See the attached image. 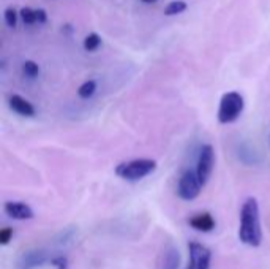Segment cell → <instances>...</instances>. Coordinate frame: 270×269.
Wrapping results in <instances>:
<instances>
[{
    "instance_id": "5b68a950",
    "label": "cell",
    "mask_w": 270,
    "mask_h": 269,
    "mask_svg": "<svg viewBox=\"0 0 270 269\" xmlns=\"http://www.w3.org/2000/svg\"><path fill=\"white\" fill-rule=\"evenodd\" d=\"M215 166V149L212 144H204L199 151L198 163H196V174L202 185H206L213 173Z\"/></svg>"
},
{
    "instance_id": "d6986e66",
    "label": "cell",
    "mask_w": 270,
    "mask_h": 269,
    "mask_svg": "<svg viewBox=\"0 0 270 269\" xmlns=\"http://www.w3.org/2000/svg\"><path fill=\"white\" fill-rule=\"evenodd\" d=\"M51 265L55 269H67L68 262H67V258H65V257H55V258L51 260Z\"/></svg>"
},
{
    "instance_id": "e0dca14e",
    "label": "cell",
    "mask_w": 270,
    "mask_h": 269,
    "mask_svg": "<svg viewBox=\"0 0 270 269\" xmlns=\"http://www.w3.org/2000/svg\"><path fill=\"white\" fill-rule=\"evenodd\" d=\"M3 17H5V24L10 27V29H14L16 24H17V17H19V13L16 11V8L13 6H8L5 13H3Z\"/></svg>"
},
{
    "instance_id": "8fae6325",
    "label": "cell",
    "mask_w": 270,
    "mask_h": 269,
    "mask_svg": "<svg viewBox=\"0 0 270 269\" xmlns=\"http://www.w3.org/2000/svg\"><path fill=\"white\" fill-rule=\"evenodd\" d=\"M180 266V252L175 247H167L163 255L161 269H179Z\"/></svg>"
},
{
    "instance_id": "2e32d148",
    "label": "cell",
    "mask_w": 270,
    "mask_h": 269,
    "mask_svg": "<svg viewBox=\"0 0 270 269\" xmlns=\"http://www.w3.org/2000/svg\"><path fill=\"white\" fill-rule=\"evenodd\" d=\"M19 17L22 19V22L27 24V25H33V24H36V11L33 10V8H29V6L21 8Z\"/></svg>"
},
{
    "instance_id": "52a82bcc",
    "label": "cell",
    "mask_w": 270,
    "mask_h": 269,
    "mask_svg": "<svg viewBox=\"0 0 270 269\" xmlns=\"http://www.w3.org/2000/svg\"><path fill=\"white\" fill-rule=\"evenodd\" d=\"M5 214L14 220H30L33 219V209L21 201H6L3 205Z\"/></svg>"
},
{
    "instance_id": "ffe728a7",
    "label": "cell",
    "mask_w": 270,
    "mask_h": 269,
    "mask_svg": "<svg viewBox=\"0 0 270 269\" xmlns=\"http://www.w3.org/2000/svg\"><path fill=\"white\" fill-rule=\"evenodd\" d=\"M36 11V22L38 24H44L46 21H48V13H46V10H43V8H38Z\"/></svg>"
},
{
    "instance_id": "30bf717a",
    "label": "cell",
    "mask_w": 270,
    "mask_h": 269,
    "mask_svg": "<svg viewBox=\"0 0 270 269\" xmlns=\"http://www.w3.org/2000/svg\"><path fill=\"white\" fill-rule=\"evenodd\" d=\"M46 262V254L43 250H30L24 254L19 260V269H33L36 266H41Z\"/></svg>"
},
{
    "instance_id": "8992f818",
    "label": "cell",
    "mask_w": 270,
    "mask_h": 269,
    "mask_svg": "<svg viewBox=\"0 0 270 269\" xmlns=\"http://www.w3.org/2000/svg\"><path fill=\"white\" fill-rule=\"evenodd\" d=\"M188 250H190V262H188L187 269H209L210 268V260H212L210 249L194 241V243H190Z\"/></svg>"
},
{
    "instance_id": "3957f363",
    "label": "cell",
    "mask_w": 270,
    "mask_h": 269,
    "mask_svg": "<svg viewBox=\"0 0 270 269\" xmlns=\"http://www.w3.org/2000/svg\"><path fill=\"white\" fill-rule=\"evenodd\" d=\"M245 108V100L242 97L240 92L231 90L223 94L220 100V106H218V113L217 119L220 124H231L240 117V114L244 113Z\"/></svg>"
},
{
    "instance_id": "ac0fdd59",
    "label": "cell",
    "mask_w": 270,
    "mask_h": 269,
    "mask_svg": "<svg viewBox=\"0 0 270 269\" xmlns=\"http://www.w3.org/2000/svg\"><path fill=\"white\" fill-rule=\"evenodd\" d=\"M13 233H14V231L10 227L0 230V244H2V246L10 244V241L13 239Z\"/></svg>"
},
{
    "instance_id": "ba28073f",
    "label": "cell",
    "mask_w": 270,
    "mask_h": 269,
    "mask_svg": "<svg viewBox=\"0 0 270 269\" xmlns=\"http://www.w3.org/2000/svg\"><path fill=\"white\" fill-rule=\"evenodd\" d=\"M8 106H10L11 111H14L16 114H19L22 117H33L36 114V111L30 101L17 94L10 95V98H8Z\"/></svg>"
},
{
    "instance_id": "5bb4252c",
    "label": "cell",
    "mask_w": 270,
    "mask_h": 269,
    "mask_svg": "<svg viewBox=\"0 0 270 269\" xmlns=\"http://www.w3.org/2000/svg\"><path fill=\"white\" fill-rule=\"evenodd\" d=\"M100 46H101V36L95 32L89 33L86 38H84V49L89 51V52L97 51Z\"/></svg>"
},
{
    "instance_id": "9a60e30c",
    "label": "cell",
    "mask_w": 270,
    "mask_h": 269,
    "mask_svg": "<svg viewBox=\"0 0 270 269\" xmlns=\"http://www.w3.org/2000/svg\"><path fill=\"white\" fill-rule=\"evenodd\" d=\"M22 73L30 79H35L36 76L40 75V65L33 62V60H25L22 63Z\"/></svg>"
},
{
    "instance_id": "7c38bea8",
    "label": "cell",
    "mask_w": 270,
    "mask_h": 269,
    "mask_svg": "<svg viewBox=\"0 0 270 269\" xmlns=\"http://www.w3.org/2000/svg\"><path fill=\"white\" fill-rule=\"evenodd\" d=\"M187 8H188V5L185 0H172V2H169L164 6V14L166 16H177V14L183 13Z\"/></svg>"
},
{
    "instance_id": "44dd1931",
    "label": "cell",
    "mask_w": 270,
    "mask_h": 269,
    "mask_svg": "<svg viewBox=\"0 0 270 269\" xmlns=\"http://www.w3.org/2000/svg\"><path fill=\"white\" fill-rule=\"evenodd\" d=\"M141 2H144V3H153V2H156V0H141Z\"/></svg>"
},
{
    "instance_id": "7a4b0ae2",
    "label": "cell",
    "mask_w": 270,
    "mask_h": 269,
    "mask_svg": "<svg viewBox=\"0 0 270 269\" xmlns=\"http://www.w3.org/2000/svg\"><path fill=\"white\" fill-rule=\"evenodd\" d=\"M156 170V162L152 159H135L130 162L119 163L116 166V174L120 179L136 182L147 178Z\"/></svg>"
},
{
    "instance_id": "277c9868",
    "label": "cell",
    "mask_w": 270,
    "mask_h": 269,
    "mask_svg": "<svg viewBox=\"0 0 270 269\" xmlns=\"http://www.w3.org/2000/svg\"><path fill=\"white\" fill-rule=\"evenodd\" d=\"M204 185L201 184L196 171L187 170L179 179V184H177V195L183 200V201H193L199 197L201 189Z\"/></svg>"
},
{
    "instance_id": "9c48e42d",
    "label": "cell",
    "mask_w": 270,
    "mask_h": 269,
    "mask_svg": "<svg viewBox=\"0 0 270 269\" xmlns=\"http://www.w3.org/2000/svg\"><path fill=\"white\" fill-rule=\"evenodd\" d=\"M188 224L191 228L198 230V231H202V233H210V231L215 228V219L212 217V214H209V212H201V214H196L193 216Z\"/></svg>"
},
{
    "instance_id": "6da1fadb",
    "label": "cell",
    "mask_w": 270,
    "mask_h": 269,
    "mask_svg": "<svg viewBox=\"0 0 270 269\" xmlns=\"http://www.w3.org/2000/svg\"><path fill=\"white\" fill-rule=\"evenodd\" d=\"M239 239L245 246L259 247L263 241V230H261V217H259V205L258 200L250 197L245 200L240 209V228Z\"/></svg>"
},
{
    "instance_id": "4fadbf2b",
    "label": "cell",
    "mask_w": 270,
    "mask_h": 269,
    "mask_svg": "<svg viewBox=\"0 0 270 269\" xmlns=\"http://www.w3.org/2000/svg\"><path fill=\"white\" fill-rule=\"evenodd\" d=\"M97 92V81L94 79H87L86 82H82V84L79 86L78 89V95L84 100H87L90 98L92 95H94Z\"/></svg>"
}]
</instances>
